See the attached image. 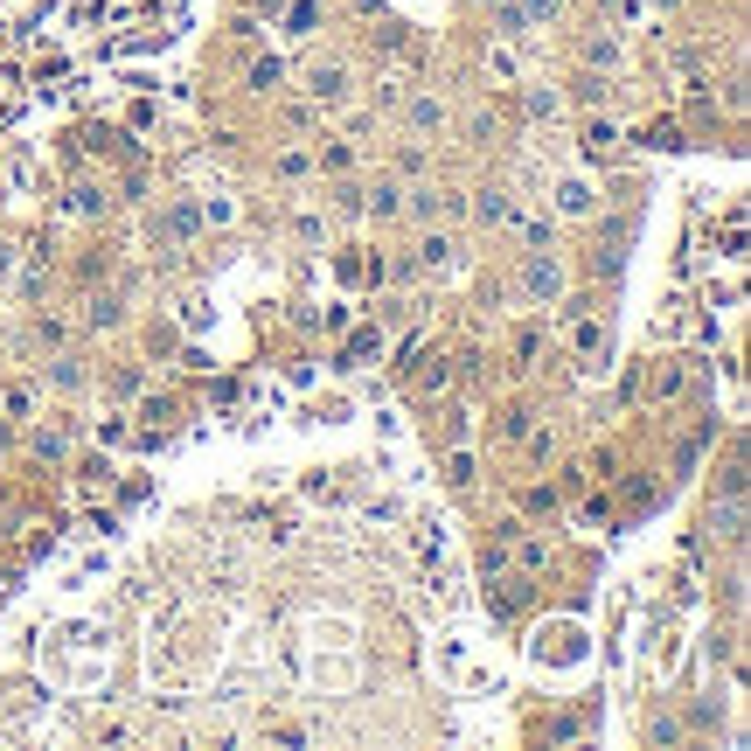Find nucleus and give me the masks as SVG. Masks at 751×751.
<instances>
[{
    "label": "nucleus",
    "instance_id": "dca6fc26",
    "mask_svg": "<svg viewBox=\"0 0 751 751\" xmlns=\"http://www.w3.org/2000/svg\"><path fill=\"white\" fill-rule=\"evenodd\" d=\"M487 70H494V77H508V84L522 77V63H515V49H494V56H487Z\"/></svg>",
    "mask_w": 751,
    "mask_h": 751
},
{
    "label": "nucleus",
    "instance_id": "aec40b11",
    "mask_svg": "<svg viewBox=\"0 0 751 751\" xmlns=\"http://www.w3.org/2000/svg\"><path fill=\"white\" fill-rule=\"evenodd\" d=\"M202 216H209V223H230V216H237V202H230V195H209V202H202Z\"/></svg>",
    "mask_w": 751,
    "mask_h": 751
},
{
    "label": "nucleus",
    "instance_id": "f8f14e48",
    "mask_svg": "<svg viewBox=\"0 0 751 751\" xmlns=\"http://www.w3.org/2000/svg\"><path fill=\"white\" fill-rule=\"evenodd\" d=\"M0 411H7V418H28V411H35V390H28V383H14V390L0 397Z\"/></svg>",
    "mask_w": 751,
    "mask_h": 751
},
{
    "label": "nucleus",
    "instance_id": "f3484780",
    "mask_svg": "<svg viewBox=\"0 0 751 751\" xmlns=\"http://www.w3.org/2000/svg\"><path fill=\"white\" fill-rule=\"evenodd\" d=\"M654 390H661V397H682V390H689V369H661Z\"/></svg>",
    "mask_w": 751,
    "mask_h": 751
},
{
    "label": "nucleus",
    "instance_id": "6e6552de",
    "mask_svg": "<svg viewBox=\"0 0 751 751\" xmlns=\"http://www.w3.org/2000/svg\"><path fill=\"white\" fill-rule=\"evenodd\" d=\"M251 91H286V63L279 56H258L251 63Z\"/></svg>",
    "mask_w": 751,
    "mask_h": 751
},
{
    "label": "nucleus",
    "instance_id": "39448f33",
    "mask_svg": "<svg viewBox=\"0 0 751 751\" xmlns=\"http://www.w3.org/2000/svg\"><path fill=\"white\" fill-rule=\"evenodd\" d=\"M404 126H411V133H446V105H439V98H411V105H404Z\"/></svg>",
    "mask_w": 751,
    "mask_h": 751
},
{
    "label": "nucleus",
    "instance_id": "9b49d317",
    "mask_svg": "<svg viewBox=\"0 0 751 751\" xmlns=\"http://www.w3.org/2000/svg\"><path fill=\"white\" fill-rule=\"evenodd\" d=\"M49 383H56V390H84V369L63 355V362H49Z\"/></svg>",
    "mask_w": 751,
    "mask_h": 751
},
{
    "label": "nucleus",
    "instance_id": "412c9836",
    "mask_svg": "<svg viewBox=\"0 0 751 751\" xmlns=\"http://www.w3.org/2000/svg\"><path fill=\"white\" fill-rule=\"evenodd\" d=\"M515 355H522V362H536V355H543V334H536V327H522V334H515Z\"/></svg>",
    "mask_w": 751,
    "mask_h": 751
},
{
    "label": "nucleus",
    "instance_id": "423d86ee",
    "mask_svg": "<svg viewBox=\"0 0 751 751\" xmlns=\"http://www.w3.org/2000/svg\"><path fill=\"white\" fill-rule=\"evenodd\" d=\"M473 216H480V223H508V216H515V202H508V188H480V202H473Z\"/></svg>",
    "mask_w": 751,
    "mask_h": 751
},
{
    "label": "nucleus",
    "instance_id": "f03ea898",
    "mask_svg": "<svg viewBox=\"0 0 751 751\" xmlns=\"http://www.w3.org/2000/svg\"><path fill=\"white\" fill-rule=\"evenodd\" d=\"M557 293H564V265H557V258H550V251H536V258H529V265H522V300H557Z\"/></svg>",
    "mask_w": 751,
    "mask_h": 751
},
{
    "label": "nucleus",
    "instance_id": "f257e3e1",
    "mask_svg": "<svg viewBox=\"0 0 751 751\" xmlns=\"http://www.w3.org/2000/svg\"><path fill=\"white\" fill-rule=\"evenodd\" d=\"M592 654V633L578 626V619H550V626H536V640H529V661L536 668H578Z\"/></svg>",
    "mask_w": 751,
    "mask_h": 751
},
{
    "label": "nucleus",
    "instance_id": "ddd939ff",
    "mask_svg": "<svg viewBox=\"0 0 751 751\" xmlns=\"http://www.w3.org/2000/svg\"><path fill=\"white\" fill-rule=\"evenodd\" d=\"M515 7H522V21H529V28H543V21H557V7H564V0H515Z\"/></svg>",
    "mask_w": 751,
    "mask_h": 751
},
{
    "label": "nucleus",
    "instance_id": "2eb2a0df",
    "mask_svg": "<svg viewBox=\"0 0 751 751\" xmlns=\"http://www.w3.org/2000/svg\"><path fill=\"white\" fill-rule=\"evenodd\" d=\"M35 452H42V459H63V452H70V439L49 425V432H35Z\"/></svg>",
    "mask_w": 751,
    "mask_h": 751
},
{
    "label": "nucleus",
    "instance_id": "20e7f679",
    "mask_svg": "<svg viewBox=\"0 0 751 751\" xmlns=\"http://www.w3.org/2000/svg\"><path fill=\"white\" fill-rule=\"evenodd\" d=\"M550 195H557V216H592V209H599V188H592L585 174H564Z\"/></svg>",
    "mask_w": 751,
    "mask_h": 751
},
{
    "label": "nucleus",
    "instance_id": "9d476101",
    "mask_svg": "<svg viewBox=\"0 0 751 751\" xmlns=\"http://www.w3.org/2000/svg\"><path fill=\"white\" fill-rule=\"evenodd\" d=\"M369 195H376L369 209H376L383 223H390V216H404V188H397V181H383V188H369Z\"/></svg>",
    "mask_w": 751,
    "mask_h": 751
},
{
    "label": "nucleus",
    "instance_id": "6ab92c4d",
    "mask_svg": "<svg viewBox=\"0 0 751 751\" xmlns=\"http://www.w3.org/2000/svg\"><path fill=\"white\" fill-rule=\"evenodd\" d=\"M543 564H550V543L529 536V543H522V571H543Z\"/></svg>",
    "mask_w": 751,
    "mask_h": 751
},
{
    "label": "nucleus",
    "instance_id": "1a4fd4ad",
    "mask_svg": "<svg viewBox=\"0 0 751 751\" xmlns=\"http://www.w3.org/2000/svg\"><path fill=\"white\" fill-rule=\"evenodd\" d=\"M619 147V119H585V153H612Z\"/></svg>",
    "mask_w": 751,
    "mask_h": 751
},
{
    "label": "nucleus",
    "instance_id": "5701e85b",
    "mask_svg": "<svg viewBox=\"0 0 751 751\" xmlns=\"http://www.w3.org/2000/svg\"><path fill=\"white\" fill-rule=\"evenodd\" d=\"M452 487H473V452H452Z\"/></svg>",
    "mask_w": 751,
    "mask_h": 751
},
{
    "label": "nucleus",
    "instance_id": "a211bd4d",
    "mask_svg": "<svg viewBox=\"0 0 751 751\" xmlns=\"http://www.w3.org/2000/svg\"><path fill=\"white\" fill-rule=\"evenodd\" d=\"M126 439H133L126 418H105V425H98V446H126Z\"/></svg>",
    "mask_w": 751,
    "mask_h": 751
},
{
    "label": "nucleus",
    "instance_id": "4be33fe9",
    "mask_svg": "<svg viewBox=\"0 0 751 751\" xmlns=\"http://www.w3.org/2000/svg\"><path fill=\"white\" fill-rule=\"evenodd\" d=\"M313 21H320V7H313V0H300V7H293V35H313Z\"/></svg>",
    "mask_w": 751,
    "mask_h": 751
},
{
    "label": "nucleus",
    "instance_id": "4468645a",
    "mask_svg": "<svg viewBox=\"0 0 751 751\" xmlns=\"http://www.w3.org/2000/svg\"><path fill=\"white\" fill-rule=\"evenodd\" d=\"M557 112H564L557 91H529V119H557Z\"/></svg>",
    "mask_w": 751,
    "mask_h": 751
},
{
    "label": "nucleus",
    "instance_id": "7ed1b4c3",
    "mask_svg": "<svg viewBox=\"0 0 751 751\" xmlns=\"http://www.w3.org/2000/svg\"><path fill=\"white\" fill-rule=\"evenodd\" d=\"M306 98L313 105H348V63H313L306 70Z\"/></svg>",
    "mask_w": 751,
    "mask_h": 751
},
{
    "label": "nucleus",
    "instance_id": "0eeeda50",
    "mask_svg": "<svg viewBox=\"0 0 751 751\" xmlns=\"http://www.w3.org/2000/svg\"><path fill=\"white\" fill-rule=\"evenodd\" d=\"M585 70H619V35H592L585 42Z\"/></svg>",
    "mask_w": 751,
    "mask_h": 751
},
{
    "label": "nucleus",
    "instance_id": "b1692460",
    "mask_svg": "<svg viewBox=\"0 0 751 751\" xmlns=\"http://www.w3.org/2000/svg\"><path fill=\"white\" fill-rule=\"evenodd\" d=\"M7 272H14V251H7V244H0V279H7Z\"/></svg>",
    "mask_w": 751,
    "mask_h": 751
}]
</instances>
